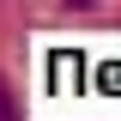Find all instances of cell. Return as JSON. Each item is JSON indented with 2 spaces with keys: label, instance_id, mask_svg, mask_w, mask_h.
<instances>
[{
  "label": "cell",
  "instance_id": "6da1fadb",
  "mask_svg": "<svg viewBox=\"0 0 121 121\" xmlns=\"http://www.w3.org/2000/svg\"><path fill=\"white\" fill-rule=\"evenodd\" d=\"M0 121H24V103L12 97V85L0 79Z\"/></svg>",
  "mask_w": 121,
  "mask_h": 121
},
{
  "label": "cell",
  "instance_id": "7a4b0ae2",
  "mask_svg": "<svg viewBox=\"0 0 121 121\" xmlns=\"http://www.w3.org/2000/svg\"><path fill=\"white\" fill-rule=\"evenodd\" d=\"M79 6H91V0H79Z\"/></svg>",
  "mask_w": 121,
  "mask_h": 121
}]
</instances>
